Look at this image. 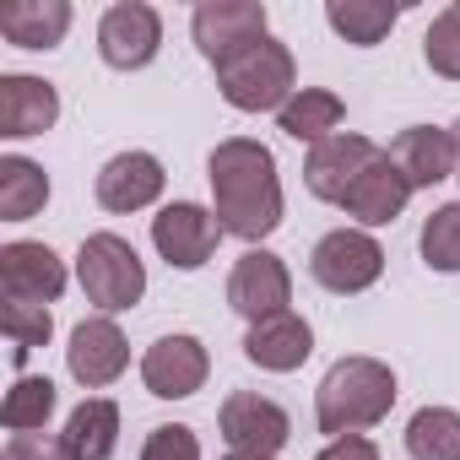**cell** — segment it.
Listing matches in <instances>:
<instances>
[{
    "label": "cell",
    "instance_id": "obj_1",
    "mask_svg": "<svg viewBox=\"0 0 460 460\" xmlns=\"http://www.w3.org/2000/svg\"><path fill=\"white\" fill-rule=\"evenodd\" d=\"M206 179H211V200H217L222 234L261 244L266 234L282 227V179H277L271 146H261L250 136L217 141V152L206 163Z\"/></svg>",
    "mask_w": 460,
    "mask_h": 460
},
{
    "label": "cell",
    "instance_id": "obj_2",
    "mask_svg": "<svg viewBox=\"0 0 460 460\" xmlns=\"http://www.w3.org/2000/svg\"><path fill=\"white\" fill-rule=\"evenodd\" d=\"M390 406H395V374L379 358H341L314 390V422L331 438H347V433L385 422Z\"/></svg>",
    "mask_w": 460,
    "mask_h": 460
},
{
    "label": "cell",
    "instance_id": "obj_3",
    "mask_svg": "<svg viewBox=\"0 0 460 460\" xmlns=\"http://www.w3.org/2000/svg\"><path fill=\"white\" fill-rule=\"evenodd\" d=\"M217 87L222 98L244 109V114H266V109H288V98L298 93V66H293V49L277 44L271 33L261 44H250L244 55H234L227 66H217Z\"/></svg>",
    "mask_w": 460,
    "mask_h": 460
},
{
    "label": "cell",
    "instance_id": "obj_4",
    "mask_svg": "<svg viewBox=\"0 0 460 460\" xmlns=\"http://www.w3.org/2000/svg\"><path fill=\"white\" fill-rule=\"evenodd\" d=\"M76 282H82L87 304H98L103 314H119V309L141 304V293H146V266H141V255L130 250V239H119V234H93V239H82V250H76Z\"/></svg>",
    "mask_w": 460,
    "mask_h": 460
},
{
    "label": "cell",
    "instance_id": "obj_5",
    "mask_svg": "<svg viewBox=\"0 0 460 460\" xmlns=\"http://www.w3.org/2000/svg\"><path fill=\"white\" fill-rule=\"evenodd\" d=\"M385 271V250L374 234H363V227H336V234H325L309 255V277L325 288V293H363L374 288Z\"/></svg>",
    "mask_w": 460,
    "mask_h": 460
},
{
    "label": "cell",
    "instance_id": "obj_6",
    "mask_svg": "<svg viewBox=\"0 0 460 460\" xmlns=\"http://www.w3.org/2000/svg\"><path fill=\"white\" fill-rule=\"evenodd\" d=\"M190 33L211 66H227L234 55H244L250 44L266 39V6L261 0H206L190 17Z\"/></svg>",
    "mask_w": 460,
    "mask_h": 460
},
{
    "label": "cell",
    "instance_id": "obj_7",
    "mask_svg": "<svg viewBox=\"0 0 460 460\" xmlns=\"http://www.w3.org/2000/svg\"><path fill=\"white\" fill-rule=\"evenodd\" d=\"M217 239H222L217 211H206L195 200H173L152 217V244L173 271H200L217 255Z\"/></svg>",
    "mask_w": 460,
    "mask_h": 460
},
{
    "label": "cell",
    "instance_id": "obj_8",
    "mask_svg": "<svg viewBox=\"0 0 460 460\" xmlns=\"http://www.w3.org/2000/svg\"><path fill=\"white\" fill-rule=\"evenodd\" d=\"M217 428L227 438L234 455H277L288 438H293V417L271 401V395H255V390H234L217 411Z\"/></svg>",
    "mask_w": 460,
    "mask_h": 460
},
{
    "label": "cell",
    "instance_id": "obj_9",
    "mask_svg": "<svg viewBox=\"0 0 460 460\" xmlns=\"http://www.w3.org/2000/svg\"><path fill=\"white\" fill-rule=\"evenodd\" d=\"M157 49H163V17L146 6V0H119V6L103 12V22H98V55H103V66L141 71V66L157 60Z\"/></svg>",
    "mask_w": 460,
    "mask_h": 460
},
{
    "label": "cell",
    "instance_id": "obj_10",
    "mask_svg": "<svg viewBox=\"0 0 460 460\" xmlns=\"http://www.w3.org/2000/svg\"><path fill=\"white\" fill-rule=\"evenodd\" d=\"M227 304H234V314H244L250 325L288 314V304H293V277H288L282 255L250 250V255L234 266V277H227Z\"/></svg>",
    "mask_w": 460,
    "mask_h": 460
},
{
    "label": "cell",
    "instance_id": "obj_11",
    "mask_svg": "<svg viewBox=\"0 0 460 460\" xmlns=\"http://www.w3.org/2000/svg\"><path fill=\"white\" fill-rule=\"evenodd\" d=\"M0 293H6V304H44L49 309L66 293V261L49 244L17 239L0 250Z\"/></svg>",
    "mask_w": 460,
    "mask_h": 460
},
{
    "label": "cell",
    "instance_id": "obj_12",
    "mask_svg": "<svg viewBox=\"0 0 460 460\" xmlns=\"http://www.w3.org/2000/svg\"><path fill=\"white\" fill-rule=\"evenodd\" d=\"M374 157H379V146H374L368 136H358V130H336V136H325L320 146H309L304 184H309V195L341 206V195L352 190V179H358Z\"/></svg>",
    "mask_w": 460,
    "mask_h": 460
},
{
    "label": "cell",
    "instance_id": "obj_13",
    "mask_svg": "<svg viewBox=\"0 0 460 460\" xmlns=\"http://www.w3.org/2000/svg\"><path fill=\"white\" fill-rule=\"evenodd\" d=\"M206 374H211V358H206V347H200L195 336H163V341H152L146 358H141V379H146V390H152L157 401H184V395H195V390L206 385Z\"/></svg>",
    "mask_w": 460,
    "mask_h": 460
},
{
    "label": "cell",
    "instance_id": "obj_14",
    "mask_svg": "<svg viewBox=\"0 0 460 460\" xmlns=\"http://www.w3.org/2000/svg\"><path fill=\"white\" fill-rule=\"evenodd\" d=\"M66 363H71V379H76V385H87V390H103V385H114V379L125 374V363H130L125 331H119L109 314H98V320H82V325L71 331Z\"/></svg>",
    "mask_w": 460,
    "mask_h": 460
},
{
    "label": "cell",
    "instance_id": "obj_15",
    "mask_svg": "<svg viewBox=\"0 0 460 460\" xmlns=\"http://www.w3.org/2000/svg\"><path fill=\"white\" fill-rule=\"evenodd\" d=\"M163 184H168V173H163V163L152 152H119L98 173V206L130 217V211H146L163 195Z\"/></svg>",
    "mask_w": 460,
    "mask_h": 460
},
{
    "label": "cell",
    "instance_id": "obj_16",
    "mask_svg": "<svg viewBox=\"0 0 460 460\" xmlns=\"http://www.w3.org/2000/svg\"><path fill=\"white\" fill-rule=\"evenodd\" d=\"M55 119H60V93L44 76H22V71L0 76V136L6 141L44 136Z\"/></svg>",
    "mask_w": 460,
    "mask_h": 460
},
{
    "label": "cell",
    "instance_id": "obj_17",
    "mask_svg": "<svg viewBox=\"0 0 460 460\" xmlns=\"http://www.w3.org/2000/svg\"><path fill=\"white\" fill-rule=\"evenodd\" d=\"M406 200H411V184H406V173L395 168L390 152H379V157L352 179V190L341 195L347 217H358L363 227H385V222H395V217L406 211Z\"/></svg>",
    "mask_w": 460,
    "mask_h": 460
},
{
    "label": "cell",
    "instance_id": "obj_18",
    "mask_svg": "<svg viewBox=\"0 0 460 460\" xmlns=\"http://www.w3.org/2000/svg\"><path fill=\"white\" fill-rule=\"evenodd\" d=\"M309 352H314V331H309V320L293 314V309L277 314V320L250 325V336H244V358H250L255 368H266V374H293V368L309 363Z\"/></svg>",
    "mask_w": 460,
    "mask_h": 460
},
{
    "label": "cell",
    "instance_id": "obj_19",
    "mask_svg": "<svg viewBox=\"0 0 460 460\" xmlns=\"http://www.w3.org/2000/svg\"><path fill=\"white\" fill-rule=\"evenodd\" d=\"M390 157H395V168L406 173V184H411V190H433V184H444V179L455 173V130L411 125V130H401V136H395Z\"/></svg>",
    "mask_w": 460,
    "mask_h": 460
},
{
    "label": "cell",
    "instance_id": "obj_20",
    "mask_svg": "<svg viewBox=\"0 0 460 460\" xmlns=\"http://www.w3.org/2000/svg\"><path fill=\"white\" fill-rule=\"evenodd\" d=\"M60 449H66V460H109V455L119 449V406L103 401V395H87V401L66 417Z\"/></svg>",
    "mask_w": 460,
    "mask_h": 460
},
{
    "label": "cell",
    "instance_id": "obj_21",
    "mask_svg": "<svg viewBox=\"0 0 460 460\" xmlns=\"http://www.w3.org/2000/svg\"><path fill=\"white\" fill-rule=\"evenodd\" d=\"M0 33L17 49H55L71 33V6L66 0H12L0 6Z\"/></svg>",
    "mask_w": 460,
    "mask_h": 460
},
{
    "label": "cell",
    "instance_id": "obj_22",
    "mask_svg": "<svg viewBox=\"0 0 460 460\" xmlns=\"http://www.w3.org/2000/svg\"><path fill=\"white\" fill-rule=\"evenodd\" d=\"M341 119H347V103H341L336 93H325V87H298V93L288 98V109L277 114V125H282L293 141H309V146H320L325 136H336Z\"/></svg>",
    "mask_w": 460,
    "mask_h": 460
},
{
    "label": "cell",
    "instance_id": "obj_23",
    "mask_svg": "<svg viewBox=\"0 0 460 460\" xmlns=\"http://www.w3.org/2000/svg\"><path fill=\"white\" fill-rule=\"evenodd\" d=\"M49 200V173L28 157H0V222H28Z\"/></svg>",
    "mask_w": 460,
    "mask_h": 460
},
{
    "label": "cell",
    "instance_id": "obj_24",
    "mask_svg": "<svg viewBox=\"0 0 460 460\" xmlns=\"http://www.w3.org/2000/svg\"><path fill=\"white\" fill-rule=\"evenodd\" d=\"M395 17H401V6H390V0H331V6H325V22L347 44H358V49L385 44V33L395 28Z\"/></svg>",
    "mask_w": 460,
    "mask_h": 460
},
{
    "label": "cell",
    "instance_id": "obj_25",
    "mask_svg": "<svg viewBox=\"0 0 460 460\" xmlns=\"http://www.w3.org/2000/svg\"><path fill=\"white\" fill-rule=\"evenodd\" d=\"M406 455L411 460H460V411L422 406L406 422Z\"/></svg>",
    "mask_w": 460,
    "mask_h": 460
},
{
    "label": "cell",
    "instance_id": "obj_26",
    "mask_svg": "<svg viewBox=\"0 0 460 460\" xmlns=\"http://www.w3.org/2000/svg\"><path fill=\"white\" fill-rule=\"evenodd\" d=\"M49 417H55V385L39 379V374H22L6 390V401H0V422H6V433H39Z\"/></svg>",
    "mask_w": 460,
    "mask_h": 460
},
{
    "label": "cell",
    "instance_id": "obj_27",
    "mask_svg": "<svg viewBox=\"0 0 460 460\" xmlns=\"http://www.w3.org/2000/svg\"><path fill=\"white\" fill-rule=\"evenodd\" d=\"M422 261H428V271H460V200H449V206H438L428 222H422Z\"/></svg>",
    "mask_w": 460,
    "mask_h": 460
},
{
    "label": "cell",
    "instance_id": "obj_28",
    "mask_svg": "<svg viewBox=\"0 0 460 460\" xmlns=\"http://www.w3.org/2000/svg\"><path fill=\"white\" fill-rule=\"evenodd\" d=\"M422 60H428L433 76L460 82V0H455V6H444L433 17V28L422 33Z\"/></svg>",
    "mask_w": 460,
    "mask_h": 460
},
{
    "label": "cell",
    "instance_id": "obj_29",
    "mask_svg": "<svg viewBox=\"0 0 460 460\" xmlns=\"http://www.w3.org/2000/svg\"><path fill=\"white\" fill-rule=\"evenodd\" d=\"M0 325L12 336V363H28V352L49 347V336H55V320L44 304H6L0 309Z\"/></svg>",
    "mask_w": 460,
    "mask_h": 460
},
{
    "label": "cell",
    "instance_id": "obj_30",
    "mask_svg": "<svg viewBox=\"0 0 460 460\" xmlns=\"http://www.w3.org/2000/svg\"><path fill=\"white\" fill-rule=\"evenodd\" d=\"M141 460H200V438H195V428H184V422H163V428L146 433Z\"/></svg>",
    "mask_w": 460,
    "mask_h": 460
},
{
    "label": "cell",
    "instance_id": "obj_31",
    "mask_svg": "<svg viewBox=\"0 0 460 460\" xmlns=\"http://www.w3.org/2000/svg\"><path fill=\"white\" fill-rule=\"evenodd\" d=\"M0 460H66V449H60V438L49 444L44 433H12L6 449H0Z\"/></svg>",
    "mask_w": 460,
    "mask_h": 460
},
{
    "label": "cell",
    "instance_id": "obj_32",
    "mask_svg": "<svg viewBox=\"0 0 460 460\" xmlns=\"http://www.w3.org/2000/svg\"><path fill=\"white\" fill-rule=\"evenodd\" d=\"M314 460H379V449L368 433H347V438H331Z\"/></svg>",
    "mask_w": 460,
    "mask_h": 460
},
{
    "label": "cell",
    "instance_id": "obj_33",
    "mask_svg": "<svg viewBox=\"0 0 460 460\" xmlns=\"http://www.w3.org/2000/svg\"><path fill=\"white\" fill-rule=\"evenodd\" d=\"M227 460H277V455H234V449H227Z\"/></svg>",
    "mask_w": 460,
    "mask_h": 460
},
{
    "label": "cell",
    "instance_id": "obj_34",
    "mask_svg": "<svg viewBox=\"0 0 460 460\" xmlns=\"http://www.w3.org/2000/svg\"><path fill=\"white\" fill-rule=\"evenodd\" d=\"M455 173H460V119H455Z\"/></svg>",
    "mask_w": 460,
    "mask_h": 460
}]
</instances>
